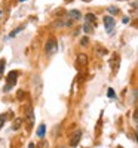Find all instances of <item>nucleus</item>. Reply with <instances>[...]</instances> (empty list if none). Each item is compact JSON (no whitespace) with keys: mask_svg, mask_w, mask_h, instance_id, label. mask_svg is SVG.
<instances>
[{"mask_svg":"<svg viewBox=\"0 0 138 148\" xmlns=\"http://www.w3.org/2000/svg\"><path fill=\"white\" fill-rule=\"evenodd\" d=\"M24 116H26V119H27L28 126L31 127L34 125V111H33L31 105H26V107H24Z\"/></svg>","mask_w":138,"mask_h":148,"instance_id":"4","label":"nucleus"},{"mask_svg":"<svg viewBox=\"0 0 138 148\" xmlns=\"http://www.w3.org/2000/svg\"><path fill=\"white\" fill-rule=\"evenodd\" d=\"M17 79H18V71H10L8 74V82L3 88V92H9L14 86L17 84Z\"/></svg>","mask_w":138,"mask_h":148,"instance_id":"3","label":"nucleus"},{"mask_svg":"<svg viewBox=\"0 0 138 148\" xmlns=\"http://www.w3.org/2000/svg\"><path fill=\"white\" fill-rule=\"evenodd\" d=\"M45 52L48 56H52L58 52V42L54 39V37H51V39H48L46 43H45Z\"/></svg>","mask_w":138,"mask_h":148,"instance_id":"1","label":"nucleus"},{"mask_svg":"<svg viewBox=\"0 0 138 148\" xmlns=\"http://www.w3.org/2000/svg\"><path fill=\"white\" fill-rule=\"evenodd\" d=\"M108 12H110V14H117V12H119V9L117 8H108Z\"/></svg>","mask_w":138,"mask_h":148,"instance_id":"15","label":"nucleus"},{"mask_svg":"<svg viewBox=\"0 0 138 148\" xmlns=\"http://www.w3.org/2000/svg\"><path fill=\"white\" fill-rule=\"evenodd\" d=\"M107 95H108V98H111V99H113V98H115V96H116V93H115V90H113L111 88H108V90H107Z\"/></svg>","mask_w":138,"mask_h":148,"instance_id":"13","label":"nucleus"},{"mask_svg":"<svg viewBox=\"0 0 138 148\" xmlns=\"http://www.w3.org/2000/svg\"><path fill=\"white\" fill-rule=\"evenodd\" d=\"M22 30H24V27H22V25H21V27H18V28H17L15 31H12V33L9 34V37H15V36H17V34H18L19 31H22Z\"/></svg>","mask_w":138,"mask_h":148,"instance_id":"11","label":"nucleus"},{"mask_svg":"<svg viewBox=\"0 0 138 148\" xmlns=\"http://www.w3.org/2000/svg\"><path fill=\"white\" fill-rule=\"evenodd\" d=\"M19 127H21V119H17V120H15V125H14V127H12V129L18 130Z\"/></svg>","mask_w":138,"mask_h":148,"instance_id":"12","label":"nucleus"},{"mask_svg":"<svg viewBox=\"0 0 138 148\" xmlns=\"http://www.w3.org/2000/svg\"><path fill=\"white\" fill-rule=\"evenodd\" d=\"M70 18H73V19H80V18H82V14H80L79 10L73 9V10H70Z\"/></svg>","mask_w":138,"mask_h":148,"instance_id":"8","label":"nucleus"},{"mask_svg":"<svg viewBox=\"0 0 138 148\" xmlns=\"http://www.w3.org/2000/svg\"><path fill=\"white\" fill-rule=\"evenodd\" d=\"M80 139H82V130H76L71 135V138H70V145L71 147H77Z\"/></svg>","mask_w":138,"mask_h":148,"instance_id":"6","label":"nucleus"},{"mask_svg":"<svg viewBox=\"0 0 138 148\" xmlns=\"http://www.w3.org/2000/svg\"><path fill=\"white\" fill-rule=\"evenodd\" d=\"M2 16H3V12H2V10H0V19H2Z\"/></svg>","mask_w":138,"mask_h":148,"instance_id":"18","label":"nucleus"},{"mask_svg":"<svg viewBox=\"0 0 138 148\" xmlns=\"http://www.w3.org/2000/svg\"><path fill=\"white\" fill-rule=\"evenodd\" d=\"M80 43H82L83 46H86V45H88V37H83V39H82V42H80Z\"/></svg>","mask_w":138,"mask_h":148,"instance_id":"16","label":"nucleus"},{"mask_svg":"<svg viewBox=\"0 0 138 148\" xmlns=\"http://www.w3.org/2000/svg\"><path fill=\"white\" fill-rule=\"evenodd\" d=\"M123 22H125V24L129 22V18H128V16H125V18H123Z\"/></svg>","mask_w":138,"mask_h":148,"instance_id":"17","label":"nucleus"},{"mask_svg":"<svg viewBox=\"0 0 138 148\" xmlns=\"http://www.w3.org/2000/svg\"><path fill=\"white\" fill-rule=\"evenodd\" d=\"M97 27V18L94 14H86L85 15V25H83V30L86 33H91L94 28Z\"/></svg>","mask_w":138,"mask_h":148,"instance_id":"2","label":"nucleus"},{"mask_svg":"<svg viewBox=\"0 0 138 148\" xmlns=\"http://www.w3.org/2000/svg\"><path fill=\"white\" fill-rule=\"evenodd\" d=\"M18 2H27V0H18Z\"/></svg>","mask_w":138,"mask_h":148,"instance_id":"19","label":"nucleus"},{"mask_svg":"<svg viewBox=\"0 0 138 148\" xmlns=\"http://www.w3.org/2000/svg\"><path fill=\"white\" fill-rule=\"evenodd\" d=\"M6 119H8V114H2V116H0V129H2V127L5 126Z\"/></svg>","mask_w":138,"mask_h":148,"instance_id":"10","label":"nucleus"},{"mask_svg":"<svg viewBox=\"0 0 138 148\" xmlns=\"http://www.w3.org/2000/svg\"><path fill=\"white\" fill-rule=\"evenodd\" d=\"M103 22H104V27H106V31H107V33H111L113 28H115V25H116L115 18L110 16V15H106L104 19H103Z\"/></svg>","mask_w":138,"mask_h":148,"instance_id":"5","label":"nucleus"},{"mask_svg":"<svg viewBox=\"0 0 138 148\" xmlns=\"http://www.w3.org/2000/svg\"><path fill=\"white\" fill-rule=\"evenodd\" d=\"M5 59H2V61H0V74H2L3 73V70H5Z\"/></svg>","mask_w":138,"mask_h":148,"instance_id":"14","label":"nucleus"},{"mask_svg":"<svg viewBox=\"0 0 138 148\" xmlns=\"http://www.w3.org/2000/svg\"><path fill=\"white\" fill-rule=\"evenodd\" d=\"M86 62H88L86 55H79V56H77V64H79V65H86Z\"/></svg>","mask_w":138,"mask_h":148,"instance_id":"9","label":"nucleus"},{"mask_svg":"<svg viewBox=\"0 0 138 148\" xmlns=\"http://www.w3.org/2000/svg\"><path fill=\"white\" fill-rule=\"evenodd\" d=\"M36 135H37V138H40V139H43L45 138V135H46V126L43 125H39V127H37V130H36Z\"/></svg>","mask_w":138,"mask_h":148,"instance_id":"7","label":"nucleus"}]
</instances>
